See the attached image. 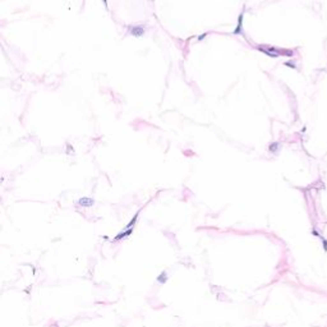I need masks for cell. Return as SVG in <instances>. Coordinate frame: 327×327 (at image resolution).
Wrapping results in <instances>:
<instances>
[{
  "label": "cell",
  "mask_w": 327,
  "mask_h": 327,
  "mask_svg": "<svg viewBox=\"0 0 327 327\" xmlns=\"http://www.w3.org/2000/svg\"><path fill=\"white\" fill-rule=\"evenodd\" d=\"M132 33L134 36H142L144 33V29L141 28V27H134V28L132 29Z\"/></svg>",
  "instance_id": "1"
}]
</instances>
